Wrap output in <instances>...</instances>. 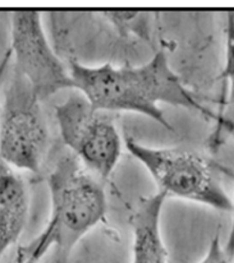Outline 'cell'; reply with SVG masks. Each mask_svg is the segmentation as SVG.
<instances>
[{
    "mask_svg": "<svg viewBox=\"0 0 234 263\" xmlns=\"http://www.w3.org/2000/svg\"><path fill=\"white\" fill-rule=\"evenodd\" d=\"M73 89L96 109L143 115L172 130L160 104L197 111L209 118L211 110L198 101L170 67L166 54L158 52L141 65L89 67L75 60L68 64Z\"/></svg>",
    "mask_w": 234,
    "mask_h": 263,
    "instance_id": "cell-1",
    "label": "cell"
},
{
    "mask_svg": "<svg viewBox=\"0 0 234 263\" xmlns=\"http://www.w3.org/2000/svg\"><path fill=\"white\" fill-rule=\"evenodd\" d=\"M50 214L42 234L20 249L45 255L55 249V261L69 262L78 242L105 220L108 199L103 183L71 153L60 157L48 175Z\"/></svg>",
    "mask_w": 234,
    "mask_h": 263,
    "instance_id": "cell-2",
    "label": "cell"
},
{
    "mask_svg": "<svg viewBox=\"0 0 234 263\" xmlns=\"http://www.w3.org/2000/svg\"><path fill=\"white\" fill-rule=\"evenodd\" d=\"M126 149L144 166L158 191L167 198L191 201L221 212H231L232 200L205 156L182 148H158L124 140Z\"/></svg>",
    "mask_w": 234,
    "mask_h": 263,
    "instance_id": "cell-3",
    "label": "cell"
},
{
    "mask_svg": "<svg viewBox=\"0 0 234 263\" xmlns=\"http://www.w3.org/2000/svg\"><path fill=\"white\" fill-rule=\"evenodd\" d=\"M42 99L13 70L0 112V159L16 171L38 174L49 149V128Z\"/></svg>",
    "mask_w": 234,
    "mask_h": 263,
    "instance_id": "cell-4",
    "label": "cell"
},
{
    "mask_svg": "<svg viewBox=\"0 0 234 263\" xmlns=\"http://www.w3.org/2000/svg\"><path fill=\"white\" fill-rule=\"evenodd\" d=\"M55 117L70 153L98 178L108 179L119 164L125 144L108 112L96 109L78 92L56 105Z\"/></svg>",
    "mask_w": 234,
    "mask_h": 263,
    "instance_id": "cell-5",
    "label": "cell"
},
{
    "mask_svg": "<svg viewBox=\"0 0 234 263\" xmlns=\"http://www.w3.org/2000/svg\"><path fill=\"white\" fill-rule=\"evenodd\" d=\"M11 34L14 70L28 80L40 99L73 88L69 68L46 36L42 14L31 9L13 12Z\"/></svg>",
    "mask_w": 234,
    "mask_h": 263,
    "instance_id": "cell-6",
    "label": "cell"
},
{
    "mask_svg": "<svg viewBox=\"0 0 234 263\" xmlns=\"http://www.w3.org/2000/svg\"><path fill=\"white\" fill-rule=\"evenodd\" d=\"M167 197L157 191L142 198L130 216L131 263H168L161 219Z\"/></svg>",
    "mask_w": 234,
    "mask_h": 263,
    "instance_id": "cell-7",
    "label": "cell"
},
{
    "mask_svg": "<svg viewBox=\"0 0 234 263\" xmlns=\"http://www.w3.org/2000/svg\"><path fill=\"white\" fill-rule=\"evenodd\" d=\"M29 211L27 183L16 170L0 159V262L21 237Z\"/></svg>",
    "mask_w": 234,
    "mask_h": 263,
    "instance_id": "cell-8",
    "label": "cell"
},
{
    "mask_svg": "<svg viewBox=\"0 0 234 263\" xmlns=\"http://www.w3.org/2000/svg\"><path fill=\"white\" fill-rule=\"evenodd\" d=\"M222 78L227 84L228 93L224 101L223 109L218 114L211 111L209 118L234 123V12L228 13L226 17L225 62L222 70Z\"/></svg>",
    "mask_w": 234,
    "mask_h": 263,
    "instance_id": "cell-9",
    "label": "cell"
},
{
    "mask_svg": "<svg viewBox=\"0 0 234 263\" xmlns=\"http://www.w3.org/2000/svg\"><path fill=\"white\" fill-rule=\"evenodd\" d=\"M199 263H233V259L228 256L225 247L222 244L220 234L213 237Z\"/></svg>",
    "mask_w": 234,
    "mask_h": 263,
    "instance_id": "cell-10",
    "label": "cell"
},
{
    "mask_svg": "<svg viewBox=\"0 0 234 263\" xmlns=\"http://www.w3.org/2000/svg\"><path fill=\"white\" fill-rule=\"evenodd\" d=\"M212 120L215 121V130L211 135V145L217 146L218 143L221 142L223 134H227L234 140V123L218 118H212Z\"/></svg>",
    "mask_w": 234,
    "mask_h": 263,
    "instance_id": "cell-11",
    "label": "cell"
},
{
    "mask_svg": "<svg viewBox=\"0 0 234 263\" xmlns=\"http://www.w3.org/2000/svg\"><path fill=\"white\" fill-rule=\"evenodd\" d=\"M232 200V209H231V213H232V222H231V229L230 232H228V237H227V240L225 242V251L228 254V256L233 259L234 257V195H233V198H231Z\"/></svg>",
    "mask_w": 234,
    "mask_h": 263,
    "instance_id": "cell-12",
    "label": "cell"
},
{
    "mask_svg": "<svg viewBox=\"0 0 234 263\" xmlns=\"http://www.w3.org/2000/svg\"><path fill=\"white\" fill-rule=\"evenodd\" d=\"M12 50L8 49L6 53L4 54L3 59L0 60V90H2V86L4 84V80H5V76L7 73V69H8V65L11 63L12 61Z\"/></svg>",
    "mask_w": 234,
    "mask_h": 263,
    "instance_id": "cell-13",
    "label": "cell"
},
{
    "mask_svg": "<svg viewBox=\"0 0 234 263\" xmlns=\"http://www.w3.org/2000/svg\"><path fill=\"white\" fill-rule=\"evenodd\" d=\"M42 259L43 256L37 254V253H29V254L20 257L17 260L18 263H39Z\"/></svg>",
    "mask_w": 234,
    "mask_h": 263,
    "instance_id": "cell-14",
    "label": "cell"
},
{
    "mask_svg": "<svg viewBox=\"0 0 234 263\" xmlns=\"http://www.w3.org/2000/svg\"><path fill=\"white\" fill-rule=\"evenodd\" d=\"M55 263H60V262H55Z\"/></svg>",
    "mask_w": 234,
    "mask_h": 263,
    "instance_id": "cell-15",
    "label": "cell"
}]
</instances>
